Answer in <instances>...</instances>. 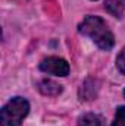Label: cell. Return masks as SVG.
Listing matches in <instances>:
<instances>
[{
  "label": "cell",
  "instance_id": "1",
  "mask_svg": "<svg viewBox=\"0 0 125 126\" xmlns=\"http://www.w3.org/2000/svg\"><path fill=\"white\" fill-rule=\"evenodd\" d=\"M80 32L93 40L102 50H110L115 46V37L107 28L106 22L99 16H87L78 27Z\"/></svg>",
  "mask_w": 125,
  "mask_h": 126
},
{
  "label": "cell",
  "instance_id": "2",
  "mask_svg": "<svg viewBox=\"0 0 125 126\" xmlns=\"http://www.w3.org/2000/svg\"><path fill=\"white\" fill-rule=\"evenodd\" d=\"M30 111V104L22 97L12 98L0 111L1 126H19Z\"/></svg>",
  "mask_w": 125,
  "mask_h": 126
},
{
  "label": "cell",
  "instance_id": "3",
  "mask_svg": "<svg viewBox=\"0 0 125 126\" xmlns=\"http://www.w3.org/2000/svg\"><path fill=\"white\" fill-rule=\"evenodd\" d=\"M40 70L50 73V75H56V76H68L69 73V64L65 59L61 57H47L40 63Z\"/></svg>",
  "mask_w": 125,
  "mask_h": 126
},
{
  "label": "cell",
  "instance_id": "4",
  "mask_svg": "<svg viewBox=\"0 0 125 126\" xmlns=\"http://www.w3.org/2000/svg\"><path fill=\"white\" fill-rule=\"evenodd\" d=\"M38 90L43 95H49V97H55L62 93V85L52 81V79H43L38 84Z\"/></svg>",
  "mask_w": 125,
  "mask_h": 126
},
{
  "label": "cell",
  "instance_id": "5",
  "mask_svg": "<svg viewBox=\"0 0 125 126\" xmlns=\"http://www.w3.org/2000/svg\"><path fill=\"white\" fill-rule=\"evenodd\" d=\"M104 9L110 15L121 18L125 13V0H104Z\"/></svg>",
  "mask_w": 125,
  "mask_h": 126
},
{
  "label": "cell",
  "instance_id": "6",
  "mask_svg": "<svg viewBox=\"0 0 125 126\" xmlns=\"http://www.w3.org/2000/svg\"><path fill=\"white\" fill-rule=\"evenodd\" d=\"M78 125L80 126H102V120L97 114L93 113H87L84 116H81L78 119Z\"/></svg>",
  "mask_w": 125,
  "mask_h": 126
},
{
  "label": "cell",
  "instance_id": "7",
  "mask_svg": "<svg viewBox=\"0 0 125 126\" xmlns=\"http://www.w3.org/2000/svg\"><path fill=\"white\" fill-rule=\"evenodd\" d=\"M112 126H125V106H121L116 110L115 120H113Z\"/></svg>",
  "mask_w": 125,
  "mask_h": 126
},
{
  "label": "cell",
  "instance_id": "8",
  "mask_svg": "<svg viewBox=\"0 0 125 126\" xmlns=\"http://www.w3.org/2000/svg\"><path fill=\"white\" fill-rule=\"evenodd\" d=\"M116 67L122 75H125V48L121 50V53L116 57Z\"/></svg>",
  "mask_w": 125,
  "mask_h": 126
},
{
  "label": "cell",
  "instance_id": "9",
  "mask_svg": "<svg viewBox=\"0 0 125 126\" xmlns=\"http://www.w3.org/2000/svg\"><path fill=\"white\" fill-rule=\"evenodd\" d=\"M124 97H125V90H124Z\"/></svg>",
  "mask_w": 125,
  "mask_h": 126
}]
</instances>
